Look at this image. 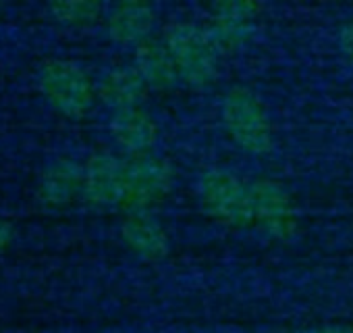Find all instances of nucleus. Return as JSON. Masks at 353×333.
<instances>
[{"mask_svg":"<svg viewBox=\"0 0 353 333\" xmlns=\"http://www.w3.org/2000/svg\"><path fill=\"white\" fill-rule=\"evenodd\" d=\"M110 133L117 146L129 156L152 154V148L158 140L156 121L139 106L114 113L110 121Z\"/></svg>","mask_w":353,"mask_h":333,"instance_id":"nucleus-9","label":"nucleus"},{"mask_svg":"<svg viewBox=\"0 0 353 333\" xmlns=\"http://www.w3.org/2000/svg\"><path fill=\"white\" fill-rule=\"evenodd\" d=\"M172 188L170 164L156 154L129 156L125 160V198L123 207L148 211L158 204Z\"/></svg>","mask_w":353,"mask_h":333,"instance_id":"nucleus-4","label":"nucleus"},{"mask_svg":"<svg viewBox=\"0 0 353 333\" xmlns=\"http://www.w3.org/2000/svg\"><path fill=\"white\" fill-rule=\"evenodd\" d=\"M223 121L231 140L250 154H268L274 131L260 96L245 86H235L223 98Z\"/></svg>","mask_w":353,"mask_h":333,"instance_id":"nucleus-2","label":"nucleus"},{"mask_svg":"<svg viewBox=\"0 0 353 333\" xmlns=\"http://www.w3.org/2000/svg\"><path fill=\"white\" fill-rule=\"evenodd\" d=\"M202 209L219 223L231 227L252 225L250 186L227 169H208L198 182Z\"/></svg>","mask_w":353,"mask_h":333,"instance_id":"nucleus-3","label":"nucleus"},{"mask_svg":"<svg viewBox=\"0 0 353 333\" xmlns=\"http://www.w3.org/2000/svg\"><path fill=\"white\" fill-rule=\"evenodd\" d=\"M59 19L71 21V23H90L98 17L100 7L96 3H69L57 7Z\"/></svg>","mask_w":353,"mask_h":333,"instance_id":"nucleus-15","label":"nucleus"},{"mask_svg":"<svg viewBox=\"0 0 353 333\" xmlns=\"http://www.w3.org/2000/svg\"><path fill=\"white\" fill-rule=\"evenodd\" d=\"M339 46H341V53L345 55L347 63L353 67V21L345 23L339 32Z\"/></svg>","mask_w":353,"mask_h":333,"instance_id":"nucleus-16","label":"nucleus"},{"mask_svg":"<svg viewBox=\"0 0 353 333\" xmlns=\"http://www.w3.org/2000/svg\"><path fill=\"white\" fill-rule=\"evenodd\" d=\"M156 23V13L145 3L117 5L108 17V34L121 44H141L150 40Z\"/></svg>","mask_w":353,"mask_h":333,"instance_id":"nucleus-12","label":"nucleus"},{"mask_svg":"<svg viewBox=\"0 0 353 333\" xmlns=\"http://www.w3.org/2000/svg\"><path fill=\"white\" fill-rule=\"evenodd\" d=\"M262 7L245 0H227L216 3L208 15V34L216 42L219 50H233L248 42L258 30V17Z\"/></svg>","mask_w":353,"mask_h":333,"instance_id":"nucleus-6","label":"nucleus"},{"mask_svg":"<svg viewBox=\"0 0 353 333\" xmlns=\"http://www.w3.org/2000/svg\"><path fill=\"white\" fill-rule=\"evenodd\" d=\"M121 234L127 246L145 260H160L168 254L166 231L148 211H131L121 223Z\"/></svg>","mask_w":353,"mask_h":333,"instance_id":"nucleus-10","label":"nucleus"},{"mask_svg":"<svg viewBox=\"0 0 353 333\" xmlns=\"http://www.w3.org/2000/svg\"><path fill=\"white\" fill-rule=\"evenodd\" d=\"M42 190L50 202H69L79 190H83V169L75 162L63 160L48 171Z\"/></svg>","mask_w":353,"mask_h":333,"instance_id":"nucleus-14","label":"nucleus"},{"mask_svg":"<svg viewBox=\"0 0 353 333\" xmlns=\"http://www.w3.org/2000/svg\"><path fill=\"white\" fill-rule=\"evenodd\" d=\"M145 88L148 86L135 67H117L102 77L98 86V94L106 106L119 113V111L139 106L145 94Z\"/></svg>","mask_w":353,"mask_h":333,"instance_id":"nucleus-13","label":"nucleus"},{"mask_svg":"<svg viewBox=\"0 0 353 333\" xmlns=\"http://www.w3.org/2000/svg\"><path fill=\"white\" fill-rule=\"evenodd\" d=\"M83 194L98 207H123L125 160L108 152L94 154L83 169Z\"/></svg>","mask_w":353,"mask_h":333,"instance_id":"nucleus-8","label":"nucleus"},{"mask_svg":"<svg viewBox=\"0 0 353 333\" xmlns=\"http://www.w3.org/2000/svg\"><path fill=\"white\" fill-rule=\"evenodd\" d=\"M164 42L181 82L192 88H202L214 79L221 50L206 28L190 21L172 23L164 34Z\"/></svg>","mask_w":353,"mask_h":333,"instance_id":"nucleus-1","label":"nucleus"},{"mask_svg":"<svg viewBox=\"0 0 353 333\" xmlns=\"http://www.w3.org/2000/svg\"><path fill=\"white\" fill-rule=\"evenodd\" d=\"M42 86L52 104L67 115H81L94 100V88L88 75L73 63L57 61L46 65Z\"/></svg>","mask_w":353,"mask_h":333,"instance_id":"nucleus-7","label":"nucleus"},{"mask_svg":"<svg viewBox=\"0 0 353 333\" xmlns=\"http://www.w3.org/2000/svg\"><path fill=\"white\" fill-rule=\"evenodd\" d=\"M252 225L274 240H289L297 231V211L291 194L274 180L250 184Z\"/></svg>","mask_w":353,"mask_h":333,"instance_id":"nucleus-5","label":"nucleus"},{"mask_svg":"<svg viewBox=\"0 0 353 333\" xmlns=\"http://www.w3.org/2000/svg\"><path fill=\"white\" fill-rule=\"evenodd\" d=\"M303 333H353L351 327H341V325H334V327H318V329H307Z\"/></svg>","mask_w":353,"mask_h":333,"instance_id":"nucleus-17","label":"nucleus"},{"mask_svg":"<svg viewBox=\"0 0 353 333\" xmlns=\"http://www.w3.org/2000/svg\"><path fill=\"white\" fill-rule=\"evenodd\" d=\"M137 73L143 77L145 86L154 90H170L179 82V71L172 61V55L162 40L150 38L135 48V65Z\"/></svg>","mask_w":353,"mask_h":333,"instance_id":"nucleus-11","label":"nucleus"}]
</instances>
